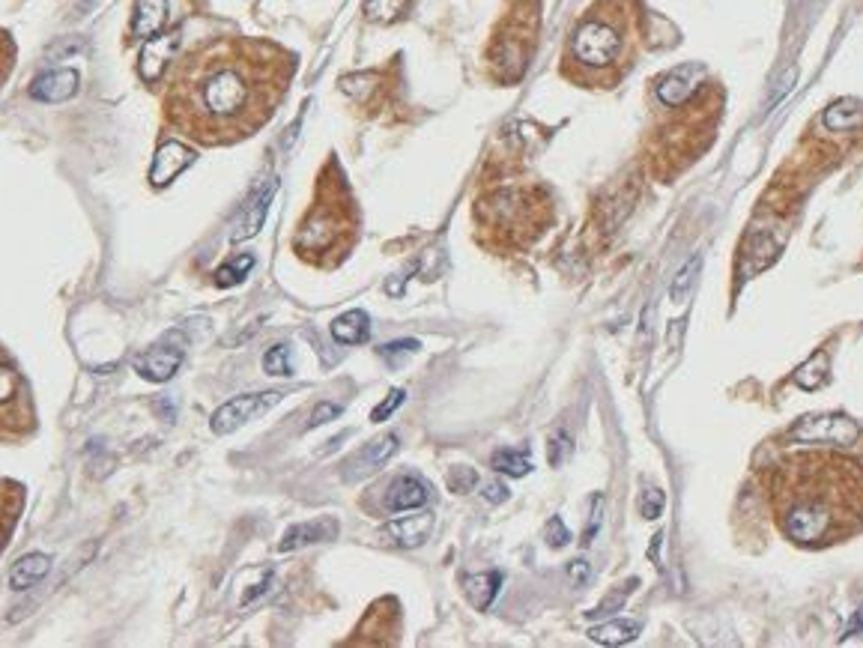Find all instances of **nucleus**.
Masks as SVG:
<instances>
[{"label": "nucleus", "mask_w": 863, "mask_h": 648, "mask_svg": "<svg viewBox=\"0 0 863 648\" xmlns=\"http://www.w3.org/2000/svg\"><path fill=\"white\" fill-rule=\"evenodd\" d=\"M293 66V54L272 42L213 39L174 69L168 120L207 147L251 138L275 114Z\"/></svg>", "instance_id": "f257e3e1"}, {"label": "nucleus", "mask_w": 863, "mask_h": 648, "mask_svg": "<svg viewBox=\"0 0 863 648\" xmlns=\"http://www.w3.org/2000/svg\"><path fill=\"white\" fill-rule=\"evenodd\" d=\"M774 520L801 547L825 550L863 529V463L837 451H801L777 463L768 484Z\"/></svg>", "instance_id": "f03ea898"}, {"label": "nucleus", "mask_w": 863, "mask_h": 648, "mask_svg": "<svg viewBox=\"0 0 863 648\" xmlns=\"http://www.w3.org/2000/svg\"><path fill=\"white\" fill-rule=\"evenodd\" d=\"M338 186L341 183H323L320 186V198H317L314 210L305 216L299 233H296L299 257H305L317 266H332L335 260H341L356 239V227H359L356 207H353L347 192L338 195Z\"/></svg>", "instance_id": "7ed1b4c3"}, {"label": "nucleus", "mask_w": 863, "mask_h": 648, "mask_svg": "<svg viewBox=\"0 0 863 648\" xmlns=\"http://www.w3.org/2000/svg\"><path fill=\"white\" fill-rule=\"evenodd\" d=\"M625 54V27L616 15H589L571 36V57L583 69H610Z\"/></svg>", "instance_id": "20e7f679"}, {"label": "nucleus", "mask_w": 863, "mask_h": 648, "mask_svg": "<svg viewBox=\"0 0 863 648\" xmlns=\"http://www.w3.org/2000/svg\"><path fill=\"white\" fill-rule=\"evenodd\" d=\"M33 431V404L21 371L0 347V439H18Z\"/></svg>", "instance_id": "39448f33"}, {"label": "nucleus", "mask_w": 863, "mask_h": 648, "mask_svg": "<svg viewBox=\"0 0 863 648\" xmlns=\"http://www.w3.org/2000/svg\"><path fill=\"white\" fill-rule=\"evenodd\" d=\"M863 436V428L849 419L846 413H822V416H804L792 431L789 439L792 442H804V445H858Z\"/></svg>", "instance_id": "423d86ee"}, {"label": "nucleus", "mask_w": 863, "mask_h": 648, "mask_svg": "<svg viewBox=\"0 0 863 648\" xmlns=\"http://www.w3.org/2000/svg\"><path fill=\"white\" fill-rule=\"evenodd\" d=\"M284 398V392H251V395H239V398H230L227 404H221L213 419H210V428L218 436H227L236 428H242L245 422H251L254 416L272 410L278 401Z\"/></svg>", "instance_id": "0eeeda50"}, {"label": "nucleus", "mask_w": 863, "mask_h": 648, "mask_svg": "<svg viewBox=\"0 0 863 648\" xmlns=\"http://www.w3.org/2000/svg\"><path fill=\"white\" fill-rule=\"evenodd\" d=\"M395 451H398V436H395V433H386V436L371 439L365 448H359V451L347 460V466H344V481H362V478L380 472V469L395 457Z\"/></svg>", "instance_id": "6e6552de"}, {"label": "nucleus", "mask_w": 863, "mask_h": 648, "mask_svg": "<svg viewBox=\"0 0 863 648\" xmlns=\"http://www.w3.org/2000/svg\"><path fill=\"white\" fill-rule=\"evenodd\" d=\"M183 359H186L183 347H177V344H156V347H150L147 353H141L135 359V371L144 380H150V383H165V380H171L180 371Z\"/></svg>", "instance_id": "1a4fd4ad"}, {"label": "nucleus", "mask_w": 863, "mask_h": 648, "mask_svg": "<svg viewBox=\"0 0 863 648\" xmlns=\"http://www.w3.org/2000/svg\"><path fill=\"white\" fill-rule=\"evenodd\" d=\"M195 159H198V153H195L192 147L180 144V141L162 144V147L156 150V159H153V168H150V183H153L156 189L174 183Z\"/></svg>", "instance_id": "9d476101"}, {"label": "nucleus", "mask_w": 863, "mask_h": 648, "mask_svg": "<svg viewBox=\"0 0 863 648\" xmlns=\"http://www.w3.org/2000/svg\"><path fill=\"white\" fill-rule=\"evenodd\" d=\"M78 87H81V75L75 69H51L30 84V99L45 102V105H60V102H69L78 93Z\"/></svg>", "instance_id": "9b49d317"}, {"label": "nucleus", "mask_w": 863, "mask_h": 648, "mask_svg": "<svg viewBox=\"0 0 863 648\" xmlns=\"http://www.w3.org/2000/svg\"><path fill=\"white\" fill-rule=\"evenodd\" d=\"M699 78H702V66L684 63V66L666 72V75L657 81V99H660L663 105H669V108H678V105H684V102L696 93Z\"/></svg>", "instance_id": "f8f14e48"}, {"label": "nucleus", "mask_w": 863, "mask_h": 648, "mask_svg": "<svg viewBox=\"0 0 863 648\" xmlns=\"http://www.w3.org/2000/svg\"><path fill=\"white\" fill-rule=\"evenodd\" d=\"M275 189H278V180L269 177V183H263V186L248 198V204L242 207V218H239V224H236V230H233V242H242V239H251V236L260 233V227H263V221H266V213H269V204H272V198H275Z\"/></svg>", "instance_id": "ddd939ff"}, {"label": "nucleus", "mask_w": 863, "mask_h": 648, "mask_svg": "<svg viewBox=\"0 0 863 648\" xmlns=\"http://www.w3.org/2000/svg\"><path fill=\"white\" fill-rule=\"evenodd\" d=\"M338 532H341V526L332 517H320L314 523H296V526H290L284 532L278 550L281 553H293V550H302V547H311V544L332 541V538H338Z\"/></svg>", "instance_id": "4468645a"}, {"label": "nucleus", "mask_w": 863, "mask_h": 648, "mask_svg": "<svg viewBox=\"0 0 863 648\" xmlns=\"http://www.w3.org/2000/svg\"><path fill=\"white\" fill-rule=\"evenodd\" d=\"M428 499H431V490L422 478L401 475L386 490V511H413V508L428 505Z\"/></svg>", "instance_id": "2eb2a0df"}, {"label": "nucleus", "mask_w": 863, "mask_h": 648, "mask_svg": "<svg viewBox=\"0 0 863 648\" xmlns=\"http://www.w3.org/2000/svg\"><path fill=\"white\" fill-rule=\"evenodd\" d=\"M177 45H180V33H165V36L159 33V36L147 39V45L141 51V75H144V81L162 78V72L168 69Z\"/></svg>", "instance_id": "dca6fc26"}, {"label": "nucleus", "mask_w": 863, "mask_h": 648, "mask_svg": "<svg viewBox=\"0 0 863 648\" xmlns=\"http://www.w3.org/2000/svg\"><path fill=\"white\" fill-rule=\"evenodd\" d=\"M165 21H168V0H138L132 33L138 39H153L165 30Z\"/></svg>", "instance_id": "f3484780"}, {"label": "nucleus", "mask_w": 863, "mask_h": 648, "mask_svg": "<svg viewBox=\"0 0 863 648\" xmlns=\"http://www.w3.org/2000/svg\"><path fill=\"white\" fill-rule=\"evenodd\" d=\"M51 571V559L45 553H27L15 562L12 574H9V586L15 592H24V589H33L36 583H42Z\"/></svg>", "instance_id": "a211bd4d"}, {"label": "nucleus", "mask_w": 863, "mask_h": 648, "mask_svg": "<svg viewBox=\"0 0 863 648\" xmlns=\"http://www.w3.org/2000/svg\"><path fill=\"white\" fill-rule=\"evenodd\" d=\"M433 526V514L425 511V514H416V517H407V520H395L386 526V535L401 544V547H422L428 541V532Z\"/></svg>", "instance_id": "6ab92c4d"}, {"label": "nucleus", "mask_w": 863, "mask_h": 648, "mask_svg": "<svg viewBox=\"0 0 863 648\" xmlns=\"http://www.w3.org/2000/svg\"><path fill=\"white\" fill-rule=\"evenodd\" d=\"M332 335H335V341L338 344H365L368 338H371V317L365 314V311H359V308H353V311H347V314H341L335 323H332Z\"/></svg>", "instance_id": "aec40b11"}, {"label": "nucleus", "mask_w": 863, "mask_h": 648, "mask_svg": "<svg viewBox=\"0 0 863 648\" xmlns=\"http://www.w3.org/2000/svg\"><path fill=\"white\" fill-rule=\"evenodd\" d=\"M825 126L831 132H852L863 126V102L861 99H840L825 111Z\"/></svg>", "instance_id": "412c9836"}, {"label": "nucleus", "mask_w": 863, "mask_h": 648, "mask_svg": "<svg viewBox=\"0 0 863 648\" xmlns=\"http://www.w3.org/2000/svg\"><path fill=\"white\" fill-rule=\"evenodd\" d=\"M499 586H502V574L499 571L463 577V589H466L472 607H478V610H487L493 604V598L499 595Z\"/></svg>", "instance_id": "4be33fe9"}, {"label": "nucleus", "mask_w": 863, "mask_h": 648, "mask_svg": "<svg viewBox=\"0 0 863 648\" xmlns=\"http://www.w3.org/2000/svg\"><path fill=\"white\" fill-rule=\"evenodd\" d=\"M643 625L640 622H625V619H616V622H607L601 628H592L589 631V640L601 643V646H625V643H634L640 637Z\"/></svg>", "instance_id": "5701e85b"}, {"label": "nucleus", "mask_w": 863, "mask_h": 648, "mask_svg": "<svg viewBox=\"0 0 863 648\" xmlns=\"http://www.w3.org/2000/svg\"><path fill=\"white\" fill-rule=\"evenodd\" d=\"M828 377H831V362H828V353H825V350L813 353V356L795 371V383H798L801 389H807V392L822 389V386L828 383Z\"/></svg>", "instance_id": "b1692460"}, {"label": "nucleus", "mask_w": 863, "mask_h": 648, "mask_svg": "<svg viewBox=\"0 0 863 648\" xmlns=\"http://www.w3.org/2000/svg\"><path fill=\"white\" fill-rule=\"evenodd\" d=\"M18 511H21V490L15 484L0 481V547L6 544V538L15 526Z\"/></svg>", "instance_id": "393cba45"}, {"label": "nucleus", "mask_w": 863, "mask_h": 648, "mask_svg": "<svg viewBox=\"0 0 863 648\" xmlns=\"http://www.w3.org/2000/svg\"><path fill=\"white\" fill-rule=\"evenodd\" d=\"M490 466H493L496 472L523 478V475L532 469V457H529V451H523V448H499V451H493Z\"/></svg>", "instance_id": "a878e982"}, {"label": "nucleus", "mask_w": 863, "mask_h": 648, "mask_svg": "<svg viewBox=\"0 0 863 648\" xmlns=\"http://www.w3.org/2000/svg\"><path fill=\"white\" fill-rule=\"evenodd\" d=\"M699 266H702V257H690V260L675 272V278H672V284H669V299H672L675 305H684V302L690 299V290H693V284H696Z\"/></svg>", "instance_id": "bb28decb"}, {"label": "nucleus", "mask_w": 863, "mask_h": 648, "mask_svg": "<svg viewBox=\"0 0 863 648\" xmlns=\"http://www.w3.org/2000/svg\"><path fill=\"white\" fill-rule=\"evenodd\" d=\"M254 269V257L251 254H239L227 263H221L216 272V284L218 287H236L245 281V275Z\"/></svg>", "instance_id": "cd10ccee"}, {"label": "nucleus", "mask_w": 863, "mask_h": 648, "mask_svg": "<svg viewBox=\"0 0 863 648\" xmlns=\"http://www.w3.org/2000/svg\"><path fill=\"white\" fill-rule=\"evenodd\" d=\"M263 371L272 374V377H290L293 374V368H290V347L287 344H275L263 356Z\"/></svg>", "instance_id": "c85d7f7f"}, {"label": "nucleus", "mask_w": 863, "mask_h": 648, "mask_svg": "<svg viewBox=\"0 0 863 648\" xmlns=\"http://www.w3.org/2000/svg\"><path fill=\"white\" fill-rule=\"evenodd\" d=\"M637 589V580H628V586L625 589H616V592H610L595 610H589V619H598V616H613L616 610H622L625 607V601L631 598V592Z\"/></svg>", "instance_id": "c756f323"}, {"label": "nucleus", "mask_w": 863, "mask_h": 648, "mask_svg": "<svg viewBox=\"0 0 863 648\" xmlns=\"http://www.w3.org/2000/svg\"><path fill=\"white\" fill-rule=\"evenodd\" d=\"M404 3L407 0H368L365 15H368V21H392V18H398Z\"/></svg>", "instance_id": "7c9ffc66"}, {"label": "nucleus", "mask_w": 863, "mask_h": 648, "mask_svg": "<svg viewBox=\"0 0 863 648\" xmlns=\"http://www.w3.org/2000/svg\"><path fill=\"white\" fill-rule=\"evenodd\" d=\"M475 484H478V472L472 466H457L448 475V487L454 493H469V490H475Z\"/></svg>", "instance_id": "2f4dec72"}, {"label": "nucleus", "mask_w": 863, "mask_h": 648, "mask_svg": "<svg viewBox=\"0 0 863 648\" xmlns=\"http://www.w3.org/2000/svg\"><path fill=\"white\" fill-rule=\"evenodd\" d=\"M404 398H407V392L404 389H392L389 392V398L386 401H380L377 407H374V413H371V422H386L401 404H404Z\"/></svg>", "instance_id": "473e14b6"}, {"label": "nucleus", "mask_w": 863, "mask_h": 648, "mask_svg": "<svg viewBox=\"0 0 863 648\" xmlns=\"http://www.w3.org/2000/svg\"><path fill=\"white\" fill-rule=\"evenodd\" d=\"M341 413H344V407H341V404L323 401V404H317V407H314V413H311V419H308V428H323V425H329L332 419H338Z\"/></svg>", "instance_id": "72a5a7b5"}, {"label": "nucleus", "mask_w": 863, "mask_h": 648, "mask_svg": "<svg viewBox=\"0 0 863 648\" xmlns=\"http://www.w3.org/2000/svg\"><path fill=\"white\" fill-rule=\"evenodd\" d=\"M601 523H604V496H592V511H589V526L583 532V544L595 541V535L601 532Z\"/></svg>", "instance_id": "f704fd0d"}, {"label": "nucleus", "mask_w": 863, "mask_h": 648, "mask_svg": "<svg viewBox=\"0 0 863 648\" xmlns=\"http://www.w3.org/2000/svg\"><path fill=\"white\" fill-rule=\"evenodd\" d=\"M568 454H571V436L565 431H556L553 436H550V463L553 466H562L565 460H568Z\"/></svg>", "instance_id": "c9c22d12"}, {"label": "nucleus", "mask_w": 863, "mask_h": 648, "mask_svg": "<svg viewBox=\"0 0 863 648\" xmlns=\"http://www.w3.org/2000/svg\"><path fill=\"white\" fill-rule=\"evenodd\" d=\"M640 508H643V517H648V520L660 517V511H663V493H660L657 487L646 490V493H643V502H640Z\"/></svg>", "instance_id": "e433bc0d"}, {"label": "nucleus", "mask_w": 863, "mask_h": 648, "mask_svg": "<svg viewBox=\"0 0 863 648\" xmlns=\"http://www.w3.org/2000/svg\"><path fill=\"white\" fill-rule=\"evenodd\" d=\"M416 350H419V341H395V344H386V347L380 350V356H383L386 362H395L398 356L416 353Z\"/></svg>", "instance_id": "4c0bfd02"}, {"label": "nucleus", "mask_w": 863, "mask_h": 648, "mask_svg": "<svg viewBox=\"0 0 863 648\" xmlns=\"http://www.w3.org/2000/svg\"><path fill=\"white\" fill-rule=\"evenodd\" d=\"M547 535H550L547 541H550L553 547H565V544L571 541V532L565 529V523H562L559 517H553V520H550V526H547Z\"/></svg>", "instance_id": "58836bf2"}, {"label": "nucleus", "mask_w": 863, "mask_h": 648, "mask_svg": "<svg viewBox=\"0 0 863 648\" xmlns=\"http://www.w3.org/2000/svg\"><path fill=\"white\" fill-rule=\"evenodd\" d=\"M568 577H571V583H574V586H586V583H589V577H592L589 562H586V559H574V562L568 565Z\"/></svg>", "instance_id": "ea45409f"}, {"label": "nucleus", "mask_w": 863, "mask_h": 648, "mask_svg": "<svg viewBox=\"0 0 863 648\" xmlns=\"http://www.w3.org/2000/svg\"><path fill=\"white\" fill-rule=\"evenodd\" d=\"M9 69H12V42L6 33H0V84L6 81Z\"/></svg>", "instance_id": "a19ab883"}, {"label": "nucleus", "mask_w": 863, "mask_h": 648, "mask_svg": "<svg viewBox=\"0 0 863 648\" xmlns=\"http://www.w3.org/2000/svg\"><path fill=\"white\" fill-rule=\"evenodd\" d=\"M481 493H484L487 502H505V499H508V487H505L502 481H487Z\"/></svg>", "instance_id": "79ce46f5"}, {"label": "nucleus", "mask_w": 863, "mask_h": 648, "mask_svg": "<svg viewBox=\"0 0 863 648\" xmlns=\"http://www.w3.org/2000/svg\"><path fill=\"white\" fill-rule=\"evenodd\" d=\"M846 637H863V607L855 613V619L849 622V631H846Z\"/></svg>", "instance_id": "37998d69"}]
</instances>
